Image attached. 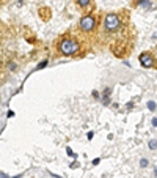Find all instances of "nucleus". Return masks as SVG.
<instances>
[{"label": "nucleus", "mask_w": 157, "mask_h": 178, "mask_svg": "<svg viewBox=\"0 0 157 178\" xmlns=\"http://www.w3.org/2000/svg\"><path fill=\"white\" fill-rule=\"evenodd\" d=\"M80 51V44L76 38H71V36H66L58 43V52L64 57H71V55H76Z\"/></svg>", "instance_id": "obj_1"}, {"label": "nucleus", "mask_w": 157, "mask_h": 178, "mask_svg": "<svg viewBox=\"0 0 157 178\" xmlns=\"http://www.w3.org/2000/svg\"><path fill=\"white\" fill-rule=\"evenodd\" d=\"M121 25V21H119V16L116 13H107L105 19H104V30L105 32H116Z\"/></svg>", "instance_id": "obj_2"}, {"label": "nucleus", "mask_w": 157, "mask_h": 178, "mask_svg": "<svg viewBox=\"0 0 157 178\" xmlns=\"http://www.w3.org/2000/svg\"><path fill=\"white\" fill-rule=\"evenodd\" d=\"M79 29L84 33H90L96 29V19L93 14H85L82 16V19L79 21Z\"/></svg>", "instance_id": "obj_3"}, {"label": "nucleus", "mask_w": 157, "mask_h": 178, "mask_svg": "<svg viewBox=\"0 0 157 178\" xmlns=\"http://www.w3.org/2000/svg\"><path fill=\"white\" fill-rule=\"evenodd\" d=\"M138 60H140V63H142L143 68H151V66H152V62H154L151 52H143V54H140Z\"/></svg>", "instance_id": "obj_4"}, {"label": "nucleus", "mask_w": 157, "mask_h": 178, "mask_svg": "<svg viewBox=\"0 0 157 178\" xmlns=\"http://www.w3.org/2000/svg\"><path fill=\"white\" fill-rule=\"evenodd\" d=\"M110 93H112V88H105L104 91V95H102V102L107 106L108 102H110Z\"/></svg>", "instance_id": "obj_5"}, {"label": "nucleus", "mask_w": 157, "mask_h": 178, "mask_svg": "<svg viewBox=\"0 0 157 178\" xmlns=\"http://www.w3.org/2000/svg\"><path fill=\"white\" fill-rule=\"evenodd\" d=\"M77 5L82 8V10H87V8L91 5V0H76Z\"/></svg>", "instance_id": "obj_6"}, {"label": "nucleus", "mask_w": 157, "mask_h": 178, "mask_svg": "<svg viewBox=\"0 0 157 178\" xmlns=\"http://www.w3.org/2000/svg\"><path fill=\"white\" fill-rule=\"evenodd\" d=\"M151 0H138V6H143V8H151Z\"/></svg>", "instance_id": "obj_7"}, {"label": "nucleus", "mask_w": 157, "mask_h": 178, "mask_svg": "<svg viewBox=\"0 0 157 178\" xmlns=\"http://www.w3.org/2000/svg\"><path fill=\"white\" fill-rule=\"evenodd\" d=\"M148 109H149V110H155V102L154 101H149V102H148Z\"/></svg>", "instance_id": "obj_8"}, {"label": "nucleus", "mask_w": 157, "mask_h": 178, "mask_svg": "<svg viewBox=\"0 0 157 178\" xmlns=\"http://www.w3.org/2000/svg\"><path fill=\"white\" fill-rule=\"evenodd\" d=\"M47 60H44V62H41V65H38V66H36V69H43V68H46V66H47Z\"/></svg>", "instance_id": "obj_9"}, {"label": "nucleus", "mask_w": 157, "mask_h": 178, "mask_svg": "<svg viewBox=\"0 0 157 178\" xmlns=\"http://www.w3.org/2000/svg\"><path fill=\"white\" fill-rule=\"evenodd\" d=\"M148 145H149L151 150H155V148H157V142H155V140H151V142L148 144Z\"/></svg>", "instance_id": "obj_10"}, {"label": "nucleus", "mask_w": 157, "mask_h": 178, "mask_svg": "<svg viewBox=\"0 0 157 178\" xmlns=\"http://www.w3.org/2000/svg\"><path fill=\"white\" fill-rule=\"evenodd\" d=\"M140 166H142V167H146V166H148V159H142V161H140Z\"/></svg>", "instance_id": "obj_11"}, {"label": "nucleus", "mask_w": 157, "mask_h": 178, "mask_svg": "<svg viewBox=\"0 0 157 178\" xmlns=\"http://www.w3.org/2000/svg\"><path fill=\"white\" fill-rule=\"evenodd\" d=\"M66 153H68L69 156H74V153H72V150H71V148H66Z\"/></svg>", "instance_id": "obj_12"}, {"label": "nucleus", "mask_w": 157, "mask_h": 178, "mask_svg": "<svg viewBox=\"0 0 157 178\" xmlns=\"http://www.w3.org/2000/svg\"><path fill=\"white\" fill-rule=\"evenodd\" d=\"M93 136H94L93 131H91V133H88V136H87V137H88V140H90V139H93Z\"/></svg>", "instance_id": "obj_13"}, {"label": "nucleus", "mask_w": 157, "mask_h": 178, "mask_svg": "<svg viewBox=\"0 0 157 178\" xmlns=\"http://www.w3.org/2000/svg\"><path fill=\"white\" fill-rule=\"evenodd\" d=\"M0 178H10L6 173H3V172H0Z\"/></svg>", "instance_id": "obj_14"}, {"label": "nucleus", "mask_w": 157, "mask_h": 178, "mask_svg": "<svg viewBox=\"0 0 157 178\" xmlns=\"http://www.w3.org/2000/svg\"><path fill=\"white\" fill-rule=\"evenodd\" d=\"M93 98H96V99L99 98V91H93Z\"/></svg>", "instance_id": "obj_15"}, {"label": "nucleus", "mask_w": 157, "mask_h": 178, "mask_svg": "<svg viewBox=\"0 0 157 178\" xmlns=\"http://www.w3.org/2000/svg\"><path fill=\"white\" fill-rule=\"evenodd\" d=\"M71 167H72V169H76V167H79V162H72V164H71Z\"/></svg>", "instance_id": "obj_16"}, {"label": "nucleus", "mask_w": 157, "mask_h": 178, "mask_svg": "<svg viewBox=\"0 0 157 178\" xmlns=\"http://www.w3.org/2000/svg\"><path fill=\"white\" fill-rule=\"evenodd\" d=\"M152 126H157V118H152Z\"/></svg>", "instance_id": "obj_17"}, {"label": "nucleus", "mask_w": 157, "mask_h": 178, "mask_svg": "<svg viewBox=\"0 0 157 178\" xmlns=\"http://www.w3.org/2000/svg\"><path fill=\"white\" fill-rule=\"evenodd\" d=\"M152 38H157V32H155V33H154V36H152Z\"/></svg>", "instance_id": "obj_18"}, {"label": "nucleus", "mask_w": 157, "mask_h": 178, "mask_svg": "<svg viewBox=\"0 0 157 178\" xmlns=\"http://www.w3.org/2000/svg\"><path fill=\"white\" fill-rule=\"evenodd\" d=\"M154 175H155V176H157V169H155V170H154Z\"/></svg>", "instance_id": "obj_19"}]
</instances>
